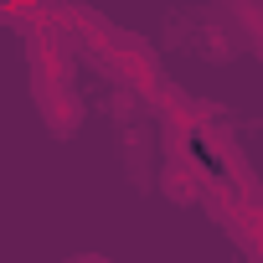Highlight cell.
<instances>
[{
  "instance_id": "obj_1",
  "label": "cell",
  "mask_w": 263,
  "mask_h": 263,
  "mask_svg": "<svg viewBox=\"0 0 263 263\" xmlns=\"http://www.w3.org/2000/svg\"><path fill=\"white\" fill-rule=\"evenodd\" d=\"M31 98H36L42 124L52 129L57 140L78 135V124H83V98L72 93V78H36V72H31Z\"/></svg>"
},
{
  "instance_id": "obj_8",
  "label": "cell",
  "mask_w": 263,
  "mask_h": 263,
  "mask_svg": "<svg viewBox=\"0 0 263 263\" xmlns=\"http://www.w3.org/2000/svg\"><path fill=\"white\" fill-rule=\"evenodd\" d=\"M47 6L52 11H67V6H83V0H47Z\"/></svg>"
},
{
  "instance_id": "obj_5",
  "label": "cell",
  "mask_w": 263,
  "mask_h": 263,
  "mask_svg": "<svg viewBox=\"0 0 263 263\" xmlns=\"http://www.w3.org/2000/svg\"><path fill=\"white\" fill-rule=\"evenodd\" d=\"M242 248H253V242H263V196H242L237 206H232V217L222 222Z\"/></svg>"
},
{
  "instance_id": "obj_2",
  "label": "cell",
  "mask_w": 263,
  "mask_h": 263,
  "mask_svg": "<svg viewBox=\"0 0 263 263\" xmlns=\"http://www.w3.org/2000/svg\"><path fill=\"white\" fill-rule=\"evenodd\" d=\"M72 57H78V47L52 26V11L26 31V62H31V72L36 78H72Z\"/></svg>"
},
{
  "instance_id": "obj_4",
  "label": "cell",
  "mask_w": 263,
  "mask_h": 263,
  "mask_svg": "<svg viewBox=\"0 0 263 263\" xmlns=\"http://www.w3.org/2000/svg\"><path fill=\"white\" fill-rule=\"evenodd\" d=\"M155 108H160V119H165V129H171L176 140H196V135H201V124H206V119L196 114V103H191L176 83H165V88L155 93Z\"/></svg>"
},
{
  "instance_id": "obj_3",
  "label": "cell",
  "mask_w": 263,
  "mask_h": 263,
  "mask_svg": "<svg viewBox=\"0 0 263 263\" xmlns=\"http://www.w3.org/2000/svg\"><path fill=\"white\" fill-rule=\"evenodd\" d=\"M160 186H165L171 201H201L206 186H212V171L196 150H171L165 165H160Z\"/></svg>"
},
{
  "instance_id": "obj_6",
  "label": "cell",
  "mask_w": 263,
  "mask_h": 263,
  "mask_svg": "<svg viewBox=\"0 0 263 263\" xmlns=\"http://www.w3.org/2000/svg\"><path fill=\"white\" fill-rule=\"evenodd\" d=\"M47 11H52L47 0H0V16H6V26H16V31H31Z\"/></svg>"
},
{
  "instance_id": "obj_9",
  "label": "cell",
  "mask_w": 263,
  "mask_h": 263,
  "mask_svg": "<svg viewBox=\"0 0 263 263\" xmlns=\"http://www.w3.org/2000/svg\"><path fill=\"white\" fill-rule=\"evenodd\" d=\"M222 6H242V0H222Z\"/></svg>"
},
{
  "instance_id": "obj_7",
  "label": "cell",
  "mask_w": 263,
  "mask_h": 263,
  "mask_svg": "<svg viewBox=\"0 0 263 263\" xmlns=\"http://www.w3.org/2000/svg\"><path fill=\"white\" fill-rule=\"evenodd\" d=\"M67 263H114V258H98V253H83V258H67Z\"/></svg>"
},
{
  "instance_id": "obj_10",
  "label": "cell",
  "mask_w": 263,
  "mask_h": 263,
  "mask_svg": "<svg viewBox=\"0 0 263 263\" xmlns=\"http://www.w3.org/2000/svg\"><path fill=\"white\" fill-rule=\"evenodd\" d=\"M258 6H263V0H258Z\"/></svg>"
}]
</instances>
